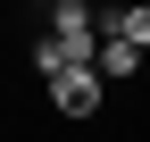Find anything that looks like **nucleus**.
<instances>
[{"instance_id": "nucleus-5", "label": "nucleus", "mask_w": 150, "mask_h": 142, "mask_svg": "<svg viewBox=\"0 0 150 142\" xmlns=\"http://www.w3.org/2000/svg\"><path fill=\"white\" fill-rule=\"evenodd\" d=\"M25 59H33V75H42V84H59V75H67V50L50 42V33H33V50H25Z\"/></svg>"}, {"instance_id": "nucleus-3", "label": "nucleus", "mask_w": 150, "mask_h": 142, "mask_svg": "<svg viewBox=\"0 0 150 142\" xmlns=\"http://www.w3.org/2000/svg\"><path fill=\"white\" fill-rule=\"evenodd\" d=\"M92 75H100V84L142 75V50H134V42H117V33H100V50H92Z\"/></svg>"}, {"instance_id": "nucleus-1", "label": "nucleus", "mask_w": 150, "mask_h": 142, "mask_svg": "<svg viewBox=\"0 0 150 142\" xmlns=\"http://www.w3.org/2000/svg\"><path fill=\"white\" fill-rule=\"evenodd\" d=\"M50 42L67 50V67H92V50H100V17H92L83 0H59V9H50Z\"/></svg>"}, {"instance_id": "nucleus-2", "label": "nucleus", "mask_w": 150, "mask_h": 142, "mask_svg": "<svg viewBox=\"0 0 150 142\" xmlns=\"http://www.w3.org/2000/svg\"><path fill=\"white\" fill-rule=\"evenodd\" d=\"M42 92H50V109H59V117H100L108 84L92 75V67H67V75H59V84H42Z\"/></svg>"}, {"instance_id": "nucleus-4", "label": "nucleus", "mask_w": 150, "mask_h": 142, "mask_svg": "<svg viewBox=\"0 0 150 142\" xmlns=\"http://www.w3.org/2000/svg\"><path fill=\"white\" fill-rule=\"evenodd\" d=\"M100 33H117V42H134L142 59H150V0H142V9H117V17H100Z\"/></svg>"}]
</instances>
